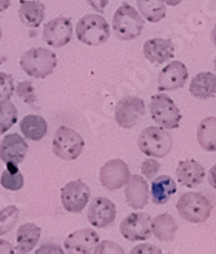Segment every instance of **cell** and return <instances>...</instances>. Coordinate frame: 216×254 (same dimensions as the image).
I'll return each mask as SVG.
<instances>
[{"label":"cell","instance_id":"1","mask_svg":"<svg viewBox=\"0 0 216 254\" xmlns=\"http://www.w3.org/2000/svg\"><path fill=\"white\" fill-rule=\"evenodd\" d=\"M20 66L31 78L46 79L56 69L57 56L50 48L34 47L21 56Z\"/></svg>","mask_w":216,"mask_h":254},{"label":"cell","instance_id":"2","mask_svg":"<svg viewBox=\"0 0 216 254\" xmlns=\"http://www.w3.org/2000/svg\"><path fill=\"white\" fill-rule=\"evenodd\" d=\"M172 145V136L163 127H145L137 139L140 152L152 158H164L171 152Z\"/></svg>","mask_w":216,"mask_h":254},{"label":"cell","instance_id":"3","mask_svg":"<svg viewBox=\"0 0 216 254\" xmlns=\"http://www.w3.org/2000/svg\"><path fill=\"white\" fill-rule=\"evenodd\" d=\"M176 210L184 221L189 223H205L213 213L211 201L201 192H185L176 202Z\"/></svg>","mask_w":216,"mask_h":254},{"label":"cell","instance_id":"4","mask_svg":"<svg viewBox=\"0 0 216 254\" xmlns=\"http://www.w3.org/2000/svg\"><path fill=\"white\" fill-rule=\"evenodd\" d=\"M75 34L80 43L90 47H97L109 40L110 25L101 14H86L78 21Z\"/></svg>","mask_w":216,"mask_h":254},{"label":"cell","instance_id":"5","mask_svg":"<svg viewBox=\"0 0 216 254\" xmlns=\"http://www.w3.org/2000/svg\"><path fill=\"white\" fill-rule=\"evenodd\" d=\"M145 20L131 4L123 3L113 16V30L120 40H133L143 34Z\"/></svg>","mask_w":216,"mask_h":254},{"label":"cell","instance_id":"6","mask_svg":"<svg viewBox=\"0 0 216 254\" xmlns=\"http://www.w3.org/2000/svg\"><path fill=\"white\" fill-rule=\"evenodd\" d=\"M152 120L160 127L166 130H173L180 126L181 112L175 101L166 94H156L152 96L149 104Z\"/></svg>","mask_w":216,"mask_h":254},{"label":"cell","instance_id":"7","mask_svg":"<svg viewBox=\"0 0 216 254\" xmlns=\"http://www.w3.org/2000/svg\"><path fill=\"white\" fill-rule=\"evenodd\" d=\"M84 140L82 135L73 128L61 126L57 128L52 141V152L63 161H74L83 153Z\"/></svg>","mask_w":216,"mask_h":254},{"label":"cell","instance_id":"8","mask_svg":"<svg viewBox=\"0 0 216 254\" xmlns=\"http://www.w3.org/2000/svg\"><path fill=\"white\" fill-rule=\"evenodd\" d=\"M145 116V101L139 96H124L115 105L114 120L122 128H132Z\"/></svg>","mask_w":216,"mask_h":254},{"label":"cell","instance_id":"9","mask_svg":"<svg viewBox=\"0 0 216 254\" xmlns=\"http://www.w3.org/2000/svg\"><path fill=\"white\" fill-rule=\"evenodd\" d=\"M91 197L90 187L83 181L69 182L61 190V204L69 213H80L87 206Z\"/></svg>","mask_w":216,"mask_h":254},{"label":"cell","instance_id":"10","mask_svg":"<svg viewBox=\"0 0 216 254\" xmlns=\"http://www.w3.org/2000/svg\"><path fill=\"white\" fill-rule=\"evenodd\" d=\"M130 177V167L120 158H113L105 162L99 174L101 186L108 190H116L123 188Z\"/></svg>","mask_w":216,"mask_h":254},{"label":"cell","instance_id":"11","mask_svg":"<svg viewBox=\"0 0 216 254\" xmlns=\"http://www.w3.org/2000/svg\"><path fill=\"white\" fill-rule=\"evenodd\" d=\"M119 231L128 241L148 240L152 235V217L143 211L132 213L120 222Z\"/></svg>","mask_w":216,"mask_h":254},{"label":"cell","instance_id":"12","mask_svg":"<svg viewBox=\"0 0 216 254\" xmlns=\"http://www.w3.org/2000/svg\"><path fill=\"white\" fill-rule=\"evenodd\" d=\"M73 38V22L69 17L58 16L44 25L43 40L54 48H62Z\"/></svg>","mask_w":216,"mask_h":254},{"label":"cell","instance_id":"13","mask_svg":"<svg viewBox=\"0 0 216 254\" xmlns=\"http://www.w3.org/2000/svg\"><path fill=\"white\" fill-rule=\"evenodd\" d=\"M188 77H189V71L185 64L179 60L171 61L158 74V79H157L158 90L161 92L180 90L186 84Z\"/></svg>","mask_w":216,"mask_h":254},{"label":"cell","instance_id":"14","mask_svg":"<svg viewBox=\"0 0 216 254\" xmlns=\"http://www.w3.org/2000/svg\"><path fill=\"white\" fill-rule=\"evenodd\" d=\"M116 217V207L113 201L99 196L91 201L87 219L91 226L96 228H107L114 223Z\"/></svg>","mask_w":216,"mask_h":254},{"label":"cell","instance_id":"15","mask_svg":"<svg viewBox=\"0 0 216 254\" xmlns=\"http://www.w3.org/2000/svg\"><path fill=\"white\" fill-rule=\"evenodd\" d=\"M100 236L93 228H82L71 232L65 239L63 247L67 254H93Z\"/></svg>","mask_w":216,"mask_h":254},{"label":"cell","instance_id":"16","mask_svg":"<svg viewBox=\"0 0 216 254\" xmlns=\"http://www.w3.org/2000/svg\"><path fill=\"white\" fill-rule=\"evenodd\" d=\"M27 151H29V145L25 137L16 132L5 135L3 140L0 141V160L3 161L5 166L8 165L18 166L26 157Z\"/></svg>","mask_w":216,"mask_h":254},{"label":"cell","instance_id":"17","mask_svg":"<svg viewBox=\"0 0 216 254\" xmlns=\"http://www.w3.org/2000/svg\"><path fill=\"white\" fill-rule=\"evenodd\" d=\"M124 196L127 205L135 210H141L149 204L150 190L147 179L143 175H131L124 186Z\"/></svg>","mask_w":216,"mask_h":254},{"label":"cell","instance_id":"18","mask_svg":"<svg viewBox=\"0 0 216 254\" xmlns=\"http://www.w3.org/2000/svg\"><path fill=\"white\" fill-rule=\"evenodd\" d=\"M143 54L149 63L154 65H162L173 59L175 44L170 39L153 38L144 43Z\"/></svg>","mask_w":216,"mask_h":254},{"label":"cell","instance_id":"19","mask_svg":"<svg viewBox=\"0 0 216 254\" xmlns=\"http://www.w3.org/2000/svg\"><path fill=\"white\" fill-rule=\"evenodd\" d=\"M176 179L184 187L196 188L206 179V170L202 164L193 158L183 160L176 167Z\"/></svg>","mask_w":216,"mask_h":254},{"label":"cell","instance_id":"20","mask_svg":"<svg viewBox=\"0 0 216 254\" xmlns=\"http://www.w3.org/2000/svg\"><path fill=\"white\" fill-rule=\"evenodd\" d=\"M18 17L25 26L38 29L46 18V5L39 0H21Z\"/></svg>","mask_w":216,"mask_h":254},{"label":"cell","instance_id":"21","mask_svg":"<svg viewBox=\"0 0 216 254\" xmlns=\"http://www.w3.org/2000/svg\"><path fill=\"white\" fill-rule=\"evenodd\" d=\"M189 92L197 99H211L216 95V74L211 71H201L190 80Z\"/></svg>","mask_w":216,"mask_h":254},{"label":"cell","instance_id":"22","mask_svg":"<svg viewBox=\"0 0 216 254\" xmlns=\"http://www.w3.org/2000/svg\"><path fill=\"white\" fill-rule=\"evenodd\" d=\"M42 236V228L35 223H23L18 227L16 235V252L27 254L37 247Z\"/></svg>","mask_w":216,"mask_h":254},{"label":"cell","instance_id":"23","mask_svg":"<svg viewBox=\"0 0 216 254\" xmlns=\"http://www.w3.org/2000/svg\"><path fill=\"white\" fill-rule=\"evenodd\" d=\"M176 182L168 175L154 178L150 186V197L154 205H164L176 193Z\"/></svg>","mask_w":216,"mask_h":254},{"label":"cell","instance_id":"24","mask_svg":"<svg viewBox=\"0 0 216 254\" xmlns=\"http://www.w3.org/2000/svg\"><path fill=\"white\" fill-rule=\"evenodd\" d=\"M20 130L23 137L31 141H39L47 135L48 124L42 116L27 114L21 120Z\"/></svg>","mask_w":216,"mask_h":254},{"label":"cell","instance_id":"25","mask_svg":"<svg viewBox=\"0 0 216 254\" xmlns=\"http://www.w3.org/2000/svg\"><path fill=\"white\" fill-rule=\"evenodd\" d=\"M177 223L172 215L163 213L152 219V234L160 241L170 243L177 232Z\"/></svg>","mask_w":216,"mask_h":254},{"label":"cell","instance_id":"26","mask_svg":"<svg viewBox=\"0 0 216 254\" xmlns=\"http://www.w3.org/2000/svg\"><path fill=\"white\" fill-rule=\"evenodd\" d=\"M197 141L206 152H216V117L203 118L197 128Z\"/></svg>","mask_w":216,"mask_h":254},{"label":"cell","instance_id":"27","mask_svg":"<svg viewBox=\"0 0 216 254\" xmlns=\"http://www.w3.org/2000/svg\"><path fill=\"white\" fill-rule=\"evenodd\" d=\"M137 9L144 20L152 24H158L166 17L167 8L163 0H136Z\"/></svg>","mask_w":216,"mask_h":254},{"label":"cell","instance_id":"28","mask_svg":"<svg viewBox=\"0 0 216 254\" xmlns=\"http://www.w3.org/2000/svg\"><path fill=\"white\" fill-rule=\"evenodd\" d=\"M0 184L4 190H12V192L20 190L25 184V179H23V175L18 166L8 165L7 169L3 171L1 178H0Z\"/></svg>","mask_w":216,"mask_h":254},{"label":"cell","instance_id":"29","mask_svg":"<svg viewBox=\"0 0 216 254\" xmlns=\"http://www.w3.org/2000/svg\"><path fill=\"white\" fill-rule=\"evenodd\" d=\"M18 120V111L10 100L0 101V135L5 134L16 125Z\"/></svg>","mask_w":216,"mask_h":254},{"label":"cell","instance_id":"30","mask_svg":"<svg viewBox=\"0 0 216 254\" xmlns=\"http://www.w3.org/2000/svg\"><path fill=\"white\" fill-rule=\"evenodd\" d=\"M18 217H20V210L14 205H8L0 209V236L13 230L18 221Z\"/></svg>","mask_w":216,"mask_h":254},{"label":"cell","instance_id":"31","mask_svg":"<svg viewBox=\"0 0 216 254\" xmlns=\"http://www.w3.org/2000/svg\"><path fill=\"white\" fill-rule=\"evenodd\" d=\"M16 95L20 97L23 103L29 104V105H34L37 103V95H35V90L31 82L29 80H23L16 86Z\"/></svg>","mask_w":216,"mask_h":254},{"label":"cell","instance_id":"32","mask_svg":"<svg viewBox=\"0 0 216 254\" xmlns=\"http://www.w3.org/2000/svg\"><path fill=\"white\" fill-rule=\"evenodd\" d=\"M14 91L16 86H14L13 77L8 73L0 71V101L9 100L13 96Z\"/></svg>","mask_w":216,"mask_h":254},{"label":"cell","instance_id":"33","mask_svg":"<svg viewBox=\"0 0 216 254\" xmlns=\"http://www.w3.org/2000/svg\"><path fill=\"white\" fill-rule=\"evenodd\" d=\"M93 254H126L124 249L114 241L104 240L99 243Z\"/></svg>","mask_w":216,"mask_h":254},{"label":"cell","instance_id":"34","mask_svg":"<svg viewBox=\"0 0 216 254\" xmlns=\"http://www.w3.org/2000/svg\"><path fill=\"white\" fill-rule=\"evenodd\" d=\"M141 173H143V177L145 179H154L156 175L160 173L161 170V164L156 158H147V160L143 161L141 164Z\"/></svg>","mask_w":216,"mask_h":254},{"label":"cell","instance_id":"35","mask_svg":"<svg viewBox=\"0 0 216 254\" xmlns=\"http://www.w3.org/2000/svg\"><path fill=\"white\" fill-rule=\"evenodd\" d=\"M130 254H163L160 248L156 247L153 244H148V243H143V244L136 245L132 248Z\"/></svg>","mask_w":216,"mask_h":254},{"label":"cell","instance_id":"36","mask_svg":"<svg viewBox=\"0 0 216 254\" xmlns=\"http://www.w3.org/2000/svg\"><path fill=\"white\" fill-rule=\"evenodd\" d=\"M35 254H65V251L56 243H44L38 248Z\"/></svg>","mask_w":216,"mask_h":254},{"label":"cell","instance_id":"37","mask_svg":"<svg viewBox=\"0 0 216 254\" xmlns=\"http://www.w3.org/2000/svg\"><path fill=\"white\" fill-rule=\"evenodd\" d=\"M86 1L99 13H104V10L109 4V0H86Z\"/></svg>","mask_w":216,"mask_h":254},{"label":"cell","instance_id":"38","mask_svg":"<svg viewBox=\"0 0 216 254\" xmlns=\"http://www.w3.org/2000/svg\"><path fill=\"white\" fill-rule=\"evenodd\" d=\"M0 254H16L13 245L9 241L0 239Z\"/></svg>","mask_w":216,"mask_h":254},{"label":"cell","instance_id":"39","mask_svg":"<svg viewBox=\"0 0 216 254\" xmlns=\"http://www.w3.org/2000/svg\"><path fill=\"white\" fill-rule=\"evenodd\" d=\"M207 181H209V184L214 190H216V164L214 165L211 169L209 170V175H207Z\"/></svg>","mask_w":216,"mask_h":254},{"label":"cell","instance_id":"40","mask_svg":"<svg viewBox=\"0 0 216 254\" xmlns=\"http://www.w3.org/2000/svg\"><path fill=\"white\" fill-rule=\"evenodd\" d=\"M10 7V0H0V13H3Z\"/></svg>","mask_w":216,"mask_h":254},{"label":"cell","instance_id":"41","mask_svg":"<svg viewBox=\"0 0 216 254\" xmlns=\"http://www.w3.org/2000/svg\"><path fill=\"white\" fill-rule=\"evenodd\" d=\"M181 1L183 0H163V3L166 4V5H170V7H176Z\"/></svg>","mask_w":216,"mask_h":254},{"label":"cell","instance_id":"42","mask_svg":"<svg viewBox=\"0 0 216 254\" xmlns=\"http://www.w3.org/2000/svg\"><path fill=\"white\" fill-rule=\"evenodd\" d=\"M211 42H213V44L216 47V24L213 30H211Z\"/></svg>","mask_w":216,"mask_h":254},{"label":"cell","instance_id":"43","mask_svg":"<svg viewBox=\"0 0 216 254\" xmlns=\"http://www.w3.org/2000/svg\"><path fill=\"white\" fill-rule=\"evenodd\" d=\"M214 69H215V73H216V56L215 59H214Z\"/></svg>","mask_w":216,"mask_h":254},{"label":"cell","instance_id":"44","mask_svg":"<svg viewBox=\"0 0 216 254\" xmlns=\"http://www.w3.org/2000/svg\"><path fill=\"white\" fill-rule=\"evenodd\" d=\"M4 61H5V59H4V57H0V65H1V64H3Z\"/></svg>","mask_w":216,"mask_h":254},{"label":"cell","instance_id":"45","mask_svg":"<svg viewBox=\"0 0 216 254\" xmlns=\"http://www.w3.org/2000/svg\"><path fill=\"white\" fill-rule=\"evenodd\" d=\"M3 38V30H1V27H0V40Z\"/></svg>","mask_w":216,"mask_h":254}]
</instances>
